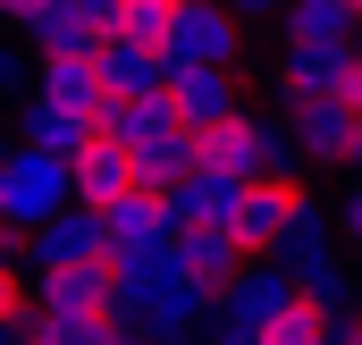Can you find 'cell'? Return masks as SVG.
<instances>
[{
  "instance_id": "7402d4cb",
  "label": "cell",
  "mask_w": 362,
  "mask_h": 345,
  "mask_svg": "<svg viewBox=\"0 0 362 345\" xmlns=\"http://www.w3.org/2000/svg\"><path fill=\"white\" fill-rule=\"evenodd\" d=\"M25 42H34V51H93L101 34H93V25L76 17V8H68V0H51V8L25 25Z\"/></svg>"
},
{
  "instance_id": "4dcf8cb0",
  "label": "cell",
  "mask_w": 362,
  "mask_h": 345,
  "mask_svg": "<svg viewBox=\"0 0 362 345\" xmlns=\"http://www.w3.org/2000/svg\"><path fill=\"white\" fill-rule=\"evenodd\" d=\"M337 345H362V312H346V320H337Z\"/></svg>"
},
{
  "instance_id": "ffe728a7",
  "label": "cell",
  "mask_w": 362,
  "mask_h": 345,
  "mask_svg": "<svg viewBox=\"0 0 362 345\" xmlns=\"http://www.w3.org/2000/svg\"><path fill=\"white\" fill-rule=\"evenodd\" d=\"M185 236V269H194V278H211V286H228V278H236V269H245V245H236V228H177Z\"/></svg>"
},
{
  "instance_id": "cb8c5ba5",
  "label": "cell",
  "mask_w": 362,
  "mask_h": 345,
  "mask_svg": "<svg viewBox=\"0 0 362 345\" xmlns=\"http://www.w3.org/2000/svg\"><path fill=\"white\" fill-rule=\"evenodd\" d=\"M42 59H25V42H0V93H25Z\"/></svg>"
},
{
  "instance_id": "44dd1931",
  "label": "cell",
  "mask_w": 362,
  "mask_h": 345,
  "mask_svg": "<svg viewBox=\"0 0 362 345\" xmlns=\"http://www.w3.org/2000/svg\"><path fill=\"white\" fill-rule=\"evenodd\" d=\"M194 160H202V152H194V127H177V135H160V144H144V152H135V177L169 194V185L194 177Z\"/></svg>"
},
{
  "instance_id": "5b68a950",
  "label": "cell",
  "mask_w": 362,
  "mask_h": 345,
  "mask_svg": "<svg viewBox=\"0 0 362 345\" xmlns=\"http://www.w3.org/2000/svg\"><path fill=\"white\" fill-rule=\"evenodd\" d=\"M303 194H312L303 177H245V202H236V219H228L236 245H245V253H270L278 236H286V219H295Z\"/></svg>"
},
{
  "instance_id": "83f0119b",
  "label": "cell",
  "mask_w": 362,
  "mask_h": 345,
  "mask_svg": "<svg viewBox=\"0 0 362 345\" xmlns=\"http://www.w3.org/2000/svg\"><path fill=\"white\" fill-rule=\"evenodd\" d=\"M346 101L362 110V34H354V68H346Z\"/></svg>"
},
{
  "instance_id": "9a60e30c",
  "label": "cell",
  "mask_w": 362,
  "mask_h": 345,
  "mask_svg": "<svg viewBox=\"0 0 362 345\" xmlns=\"http://www.w3.org/2000/svg\"><path fill=\"white\" fill-rule=\"evenodd\" d=\"M93 135H101V118H93V110H68V101H51V93H34L25 118H17V144H42V152H59V160H76Z\"/></svg>"
},
{
  "instance_id": "8992f818",
  "label": "cell",
  "mask_w": 362,
  "mask_h": 345,
  "mask_svg": "<svg viewBox=\"0 0 362 345\" xmlns=\"http://www.w3.org/2000/svg\"><path fill=\"white\" fill-rule=\"evenodd\" d=\"M42 68H34V93H51V101H68V110H93L101 127H110V101L118 93L101 85V59L93 51H34Z\"/></svg>"
},
{
  "instance_id": "484cf974",
  "label": "cell",
  "mask_w": 362,
  "mask_h": 345,
  "mask_svg": "<svg viewBox=\"0 0 362 345\" xmlns=\"http://www.w3.org/2000/svg\"><path fill=\"white\" fill-rule=\"evenodd\" d=\"M42 8H51V0H0V25H8V34H25Z\"/></svg>"
},
{
  "instance_id": "6da1fadb",
  "label": "cell",
  "mask_w": 362,
  "mask_h": 345,
  "mask_svg": "<svg viewBox=\"0 0 362 345\" xmlns=\"http://www.w3.org/2000/svg\"><path fill=\"white\" fill-rule=\"evenodd\" d=\"M76 202V177L59 152H42V144H17L8 152V169H0V211H8V228L17 236H34L42 219H59Z\"/></svg>"
},
{
  "instance_id": "4fadbf2b",
  "label": "cell",
  "mask_w": 362,
  "mask_h": 345,
  "mask_svg": "<svg viewBox=\"0 0 362 345\" xmlns=\"http://www.w3.org/2000/svg\"><path fill=\"white\" fill-rule=\"evenodd\" d=\"M295 295H303V286H295V269H286V261H270V253H253L228 286H219V303H228L236 320H253V329L270 320L278 303H295Z\"/></svg>"
},
{
  "instance_id": "52a82bcc",
  "label": "cell",
  "mask_w": 362,
  "mask_h": 345,
  "mask_svg": "<svg viewBox=\"0 0 362 345\" xmlns=\"http://www.w3.org/2000/svg\"><path fill=\"white\" fill-rule=\"evenodd\" d=\"M346 68H354V42H286V51H278V93H286V101L346 93Z\"/></svg>"
},
{
  "instance_id": "f1b7e54d",
  "label": "cell",
  "mask_w": 362,
  "mask_h": 345,
  "mask_svg": "<svg viewBox=\"0 0 362 345\" xmlns=\"http://www.w3.org/2000/svg\"><path fill=\"white\" fill-rule=\"evenodd\" d=\"M25 253V236H17V228H8V211H0V261H17Z\"/></svg>"
},
{
  "instance_id": "1f68e13d",
  "label": "cell",
  "mask_w": 362,
  "mask_h": 345,
  "mask_svg": "<svg viewBox=\"0 0 362 345\" xmlns=\"http://www.w3.org/2000/svg\"><path fill=\"white\" fill-rule=\"evenodd\" d=\"M8 152H17V144H8V135H0V169H8Z\"/></svg>"
},
{
  "instance_id": "30bf717a",
  "label": "cell",
  "mask_w": 362,
  "mask_h": 345,
  "mask_svg": "<svg viewBox=\"0 0 362 345\" xmlns=\"http://www.w3.org/2000/svg\"><path fill=\"white\" fill-rule=\"evenodd\" d=\"M236 202H245V177H236V169H211V160H194V177L169 185L177 228H228V219H236Z\"/></svg>"
},
{
  "instance_id": "ba28073f",
  "label": "cell",
  "mask_w": 362,
  "mask_h": 345,
  "mask_svg": "<svg viewBox=\"0 0 362 345\" xmlns=\"http://www.w3.org/2000/svg\"><path fill=\"white\" fill-rule=\"evenodd\" d=\"M270 261H286L295 278H303V269H320V261H346V236H337V211H329L320 194H303V202H295V219H286V236L270 245Z\"/></svg>"
},
{
  "instance_id": "7c38bea8",
  "label": "cell",
  "mask_w": 362,
  "mask_h": 345,
  "mask_svg": "<svg viewBox=\"0 0 362 345\" xmlns=\"http://www.w3.org/2000/svg\"><path fill=\"white\" fill-rule=\"evenodd\" d=\"M93 59H101V85L118 93V101H127V93H160V85H169V51H160V42L101 34V42H93Z\"/></svg>"
},
{
  "instance_id": "9c48e42d",
  "label": "cell",
  "mask_w": 362,
  "mask_h": 345,
  "mask_svg": "<svg viewBox=\"0 0 362 345\" xmlns=\"http://www.w3.org/2000/svg\"><path fill=\"white\" fill-rule=\"evenodd\" d=\"M169 101H177L185 127H211V118L245 110L236 101V68H211V59H169Z\"/></svg>"
},
{
  "instance_id": "ac0fdd59",
  "label": "cell",
  "mask_w": 362,
  "mask_h": 345,
  "mask_svg": "<svg viewBox=\"0 0 362 345\" xmlns=\"http://www.w3.org/2000/svg\"><path fill=\"white\" fill-rule=\"evenodd\" d=\"M253 345H337V312L312 303V295H295V303H278L270 320H262Z\"/></svg>"
},
{
  "instance_id": "e0dca14e",
  "label": "cell",
  "mask_w": 362,
  "mask_h": 345,
  "mask_svg": "<svg viewBox=\"0 0 362 345\" xmlns=\"http://www.w3.org/2000/svg\"><path fill=\"white\" fill-rule=\"evenodd\" d=\"M177 101H169V85L160 93H127V101H110V135L127 144V152H144V144H160V135H177Z\"/></svg>"
},
{
  "instance_id": "f546056e",
  "label": "cell",
  "mask_w": 362,
  "mask_h": 345,
  "mask_svg": "<svg viewBox=\"0 0 362 345\" xmlns=\"http://www.w3.org/2000/svg\"><path fill=\"white\" fill-rule=\"evenodd\" d=\"M0 345H25V320L17 312H0Z\"/></svg>"
},
{
  "instance_id": "d6a6232c",
  "label": "cell",
  "mask_w": 362,
  "mask_h": 345,
  "mask_svg": "<svg viewBox=\"0 0 362 345\" xmlns=\"http://www.w3.org/2000/svg\"><path fill=\"white\" fill-rule=\"evenodd\" d=\"M354 8H362V0H354Z\"/></svg>"
},
{
  "instance_id": "3957f363",
  "label": "cell",
  "mask_w": 362,
  "mask_h": 345,
  "mask_svg": "<svg viewBox=\"0 0 362 345\" xmlns=\"http://www.w3.org/2000/svg\"><path fill=\"white\" fill-rule=\"evenodd\" d=\"M169 59H211V68H236V59H245V17H236L228 0H177Z\"/></svg>"
},
{
  "instance_id": "277c9868",
  "label": "cell",
  "mask_w": 362,
  "mask_h": 345,
  "mask_svg": "<svg viewBox=\"0 0 362 345\" xmlns=\"http://www.w3.org/2000/svg\"><path fill=\"white\" fill-rule=\"evenodd\" d=\"M295 110V135H303V160L312 169H354V135H362V110L346 93H320V101H286Z\"/></svg>"
},
{
  "instance_id": "7a4b0ae2",
  "label": "cell",
  "mask_w": 362,
  "mask_h": 345,
  "mask_svg": "<svg viewBox=\"0 0 362 345\" xmlns=\"http://www.w3.org/2000/svg\"><path fill=\"white\" fill-rule=\"evenodd\" d=\"M118 253V236H110V211H93V202H68L59 219H42L34 236H25V269H59V261H110Z\"/></svg>"
},
{
  "instance_id": "d6986e66",
  "label": "cell",
  "mask_w": 362,
  "mask_h": 345,
  "mask_svg": "<svg viewBox=\"0 0 362 345\" xmlns=\"http://www.w3.org/2000/svg\"><path fill=\"white\" fill-rule=\"evenodd\" d=\"M362 8L354 0H286V42H354Z\"/></svg>"
},
{
  "instance_id": "5bb4252c",
  "label": "cell",
  "mask_w": 362,
  "mask_h": 345,
  "mask_svg": "<svg viewBox=\"0 0 362 345\" xmlns=\"http://www.w3.org/2000/svg\"><path fill=\"white\" fill-rule=\"evenodd\" d=\"M118 312H101V303H34V320H25V345H118Z\"/></svg>"
},
{
  "instance_id": "d4e9b609",
  "label": "cell",
  "mask_w": 362,
  "mask_h": 345,
  "mask_svg": "<svg viewBox=\"0 0 362 345\" xmlns=\"http://www.w3.org/2000/svg\"><path fill=\"white\" fill-rule=\"evenodd\" d=\"M337 236H346V253H362V177L337 194Z\"/></svg>"
},
{
  "instance_id": "8fae6325",
  "label": "cell",
  "mask_w": 362,
  "mask_h": 345,
  "mask_svg": "<svg viewBox=\"0 0 362 345\" xmlns=\"http://www.w3.org/2000/svg\"><path fill=\"white\" fill-rule=\"evenodd\" d=\"M68 177H76V202H93V211H110V202H118L127 185H144V177H135V152H127V144H118L110 127H101L85 152L68 160Z\"/></svg>"
},
{
  "instance_id": "4316f807",
  "label": "cell",
  "mask_w": 362,
  "mask_h": 345,
  "mask_svg": "<svg viewBox=\"0 0 362 345\" xmlns=\"http://www.w3.org/2000/svg\"><path fill=\"white\" fill-rule=\"evenodd\" d=\"M236 17H286V0H228Z\"/></svg>"
},
{
  "instance_id": "603a6c76",
  "label": "cell",
  "mask_w": 362,
  "mask_h": 345,
  "mask_svg": "<svg viewBox=\"0 0 362 345\" xmlns=\"http://www.w3.org/2000/svg\"><path fill=\"white\" fill-rule=\"evenodd\" d=\"M169 25H177V0H118V34H135V42L169 51Z\"/></svg>"
},
{
  "instance_id": "2e32d148",
  "label": "cell",
  "mask_w": 362,
  "mask_h": 345,
  "mask_svg": "<svg viewBox=\"0 0 362 345\" xmlns=\"http://www.w3.org/2000/svg\"><path fill=\"white\" fill-rule=\"evenodd\" d=\"M110 236H118V245H160V236H177L169 194H160V185H127V194L110 202Z\"/></svg>"
}]
</instances>
